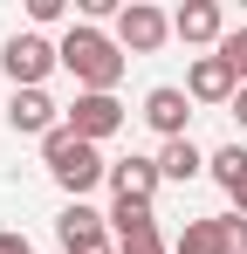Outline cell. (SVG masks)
Returning a JSON list of instances; mask_svg holds the SVG:
<instances>
[{
  "mask_svg": "<svg viewBox=\"0 0 247 254\" xmlns=\"http://www.w3.org/2000/svg\"><path fill=\"white\" fill-rule=\"evenodd\" d=\"M110 192L117 199H130V206H151V192H158V158H117L110 165Z\"/></svg>",
  "mask_w": 247,
  "mask_h": 254,
  "instance_id": "30bf717a",
  "label": "cell"
},
{
  "mask_svg": "<svg viewBox=\"0 0 247 254\" xmlns=\"http://www.w3.org/2000/svg\"><path fill=\"white\" fill-rule=\"evenodd\" d=\"M62 62V48L55 42H41V35H14V42L0 48V69L14 76V89H41V76Z\"/></svg>",
  "mask_w": 247,
  "mask_h": 254,
  "instance_id": "3957f363",
  "label": "cell"
},
{
  "mask_svg": "<svg viewBox=\"0 0 247 254\" xmlns=\"http://www.w3.org/2000/svg\"><path fill=\"white\" fill-rule=\"evenodd\" d=\"M185 96H192V103H234V96H241V76H234L220 55H199L192 76H185Z\"/></svg>",
  "mask_w": 247,
  "mask_h": 254,
  "instance_id": "52a82bcc",
  "label": "cell"
},
{
  "mask_svg": "<svg viewBox=\"0 0 247 254\" xmlns=\"http://www.w3.org/2000/svg\"><path fill=\"white\" fill-rule=\"evenodd\" d=\"M0 254H35V248H28V234H0Z\"/></svg>",
  "mask_w": 247,
  "mask_h": 254,
  "instance_id": "ac0fdd59",
  "label": "cell"
},
{
  "mask_svg": "<svg viewBox=\"0 0 247 254\" xmlns=\"http://www.w3.org/2000/svg\"><path fill=\"white\" fill-rule=\"evenodd\" d=\"M62 124L76 130L82 144H103V137H117V130H124V103H117V96H89V89H82L76 103L62 110Z\"/></svg>",
  "mask_w": 247,
  "mask_h": 254,
  "instance_id": "5b68a950",
  "label": "cell"
},
{
  "mask_svg": "<svg viewBox=\"0 0 247 254\" xmlns=\"http://www.w3.org/2000/svg\"><path fill=\"white\" fill-rule=\"evenodd\" d=\"M199 144H192V137H172V144H165L158 151V179H179V186H185V179H199Z\"/></svg>",
  "mask_w": 247,
  "mask_h": 254,
  "instance_id": "9a60e30c",
  "label": "cell"
},
{
  "mask_svg": "<svg viewBox=\"0 0 247 254\" xmlns=\"http://www.w3.org/2000/svg\"><path fill=\"white\" fill-rule=\"evenodd\" d=\"M110 227H117V254H165V241H158V213H151V206L117 199V206H110Z\"/></svg>",
  "mask_w": 247,
  "mask_h": 254,
  "instance_id": "8992f818",
  "label": "cell"
},
{
  "mask_svg": "<svg viewBox=\"0 0 247 254\" xmlns=\"http://www.w3.org/2000/svg\"><path fill=\"white\" fill-rule=\"evenodd\" d=\"M172 254H234V234H227V220H185Z\"/></svg>",
  "mask_w": 247,
  "mask_h": 254,
  "instance_id": "5bb4252c",
  "label": "cell"
},
{
  "mask_svg": "<svg viewBox=\"0 0 247 254\" xmlns=\"http://www.w3.org/2000/svg\"><path fill=\"white\" fill-rule=\"evenodd\" d=\"M41 158H48V172H55V186H62V192H76V199L89 192V186H103V179H110V165L96 158V144H82L69 124L41 137Z\"/></svg>",
  "mask_w": 247,
  "mask_h": 254,
  "instance_id": "7a4b0ae2",
  "label": "cell"
},
{
  "mask_svg": "<svg viewBox=\"0 0 247 254\" xmlns=\"http://www.w3.org/2000/svg\"><path fill=\"white\" fill-rule=\"evenodd\" d=\"M55 48H62V69H69L89 96H110V89L124 83V62H130V55H124L103 28H69Z\"/></svg>",
  "mask_w": 247,
  "mask_h": 254,
  "instance_id": "6da1fadb",
  "label": "cell"
},
{
  "mask_svg": "<svg viewBox=\"0 0 247 254\" xmlns=\"http://www.w3.org/2000/svg\"><path fill=\"white\" fill-rule=\"evenodd\" d=\"M55 234H62V254H103V213L76 199V206H62Z\"/></svg>",
  "mask_w": 247,
  "mask_h": 254,
  "instance_id": "ba28073f",
  "label": "cell"
},
{
  "mask_svg": "<svg viewBox=\"0 0 247 254\" xmlns=\"http://www.w3.org/2000/svg\"><path fill=\"white\" fill-rule=\"evenodd\" d=\"M206 165H213V179H220V192L234 199V213L247 220V151H241V144H227V151H213Z\"/></svg>",
  "mask_w": 247,
  "mask_h": 254,
  "instance_id": "4fadbf2b",
  "label": "cell"
},
{
  "mask_svg": "<svg viewBox=\"0 0 247 254\" xmlns=\"http://www.w3.org/2000/svg\"><path fill=\"white\" fill-rule=\"evenodd\" d=\"M213 55H220V62H227V69H234V76L247 83V28H227V42L213 48Z\"/></svg>",
  "mask_w": 247,
  "mask_h": 254,
  "instance_id": "2e32d148",
  "label": "cell"
},
{
  "mask_svg": "<svg viewBox=\"0 0 247 254\" xmlns=\"http://www.w3.org/2000/svg\"><path fill=\"white\" fill-rule=\"evenodd\" d=\"M7 124L21 130V137H48V130H62V110H55L41 89H14V103H7Z\"/></svg>",
  "mask_w": 247,
  "mask_h": 254,
  "instance_id": "8fae6325",
  "label": "cell"
},
{
  "mask_svg": "<svg viewBox=\"0 0 247 254\" xmlns=\"http://www.w3.org/2000/svg\"><path fill=\"white\" fill-rule=\"evenodd\" d=\"M172 35H179V42H227V14H220V7H213V0H185V7H179V14H172Z\"/></svg>",
  "mask_w": 247,
  "mask_h": 254,
  "instance_id": "9c48e42d",
  "label": "cell"
},
{
  "mask_svg": "<svg viewBox=\"0 0 247 254\" xmlns=\"http://www.w3.org/2000/svg\"><path fill=\"white\" fill-rule=\"evenodd\" d=\"M185 103H192L185 89H172V83H158V89H151V96H144V124H151V130H165V144H172V137H185V117H192Z\"/></svg>",
  "mask_w": 247,
  "mask_h": 254,
  "instance_id": "7c38bea8",
  "label": "cell"
},
{
  "mask_svg": "<svg viewBox=\"0 0 247 254\" xmlns=\"http://www.w3.org/2000/svg\"><path fill=\"white\" fill-rule=\"evenodd\" d=\"M165 35H172V14L144 7V0L117 7V48H130V55H158V48H165Z\"/></svg>",
  "mask_w": 247,
  "mask_h": 254,
  "instance_id": "277c9868",
  "label": "cell"
},
{
  "mask_svg": "<svg viewBox=\"0 0 247 254\" xmlns=\"http://www.w3.org/2000/svg\"><path fill=\"white\" fill-rule=\"evenodd\" d=\"M227 234H234V254H247V220L241 213H227Z\"/></svg>",
  "mask_w": 247,
  "mask_h": 254,
  "instance_id": "e0dca14e",
  "label": "cell"
},
{
  "mask_svg": "<svg viewBox=\"0 0 247 254\" xmlns=\"http://www.w3.org/2000/svg\"><path fill=\"white\" fill-rule=\"evenodd\" d=\"M234 117H241V130H247V83H241V96H234Z\"/></svg>",
  "mask_w": 247,
  "mask_h": 254,
  "instance_id": "d6986e66",
  "label": "cell"
}]
</instances>
